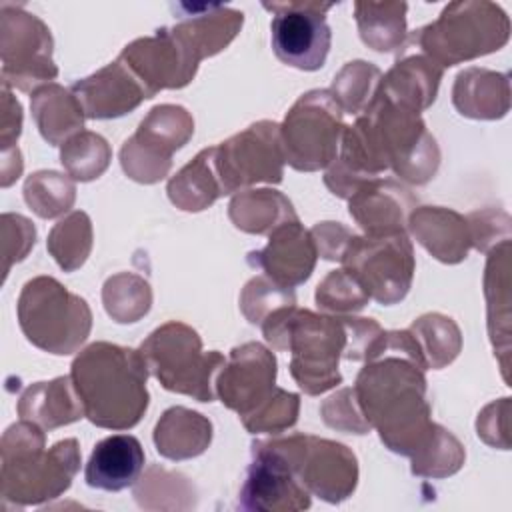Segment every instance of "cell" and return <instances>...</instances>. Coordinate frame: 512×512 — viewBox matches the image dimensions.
<instances>
[{
	"label": "cell",
	"instance_id": "obj_5",
	"mask_svg": "<svg viewBox=\"0 0 512 512\" xmlns=\"http://www.w3.org/2000/svg\"><path fill=\"white\" fill-rule=\"evenodd\" d=\"M140 354L148 372L166 390L192 396L198 402H212L216 398L214 378L226 364V358L216 350L202 352V340L190 326L166 322L142 342Z\"/></svg>",
	"mask_w": 512,
	"mask_h": 512
},
{
	"label": "cell",
	"instance_id": "obj_38",
	"mask_svg": "<svg viewBox=\"0 0 512 512\" xmlns=\"http://www.w3.org/2000/svg\"><path fill=\"white\" fill-rule=\"evenodd\" d=\"M298 406H300L298 394L276 388L274 394L258 410H254L248 418L242 420V424L252 434L256 432L278 434L296 424Z\"/></svg>",
	"mask_w": 512,
	"mask_h": 512
},
{
	"label": "cell",
	"instance_id": "obj_39",
	"mask_svg": "<svg viewBox=\"0 0 512 512\" xmlns=\"http://www.w3.org/2000/svg\"><path fill=\"white\" fill-rule=\"evenodd\" d=\"M368 294L364 288L342 268L330 272L316 290V302L320 308L334 312H354L366 306Z\"/></svg>",
	"mask_w": 512,
	"mask_h": 512
},
{
	"label": "cell",
	"instance_id": "obj_18",
	"mask_svg": "<svg viewBox=\"0 0 512 512\" xmlns=\"http://www.w3.org/2000/svg\"><path fill=\"white\" fill-rule=\"evenodd\" d=\"M86 118H118L134 110L142 100L152 98L136 72L118 56L116 62L96 74L78 80L72 88Z\"/></svg>",
	"mask_w": 512,
	"mask_h": 512
},
{
	"label": "cell",
	"instance_id": "obj_2",
	"mask_svg": "<svg viewBox=\"0 0 512 512\" xmlns=\"http://www.w3.org/2000/svg\"><path fill=\"white\" fill-rule=\"evenodd\" d=\"M70 376L84 416L100 428H132L148 408V366L140 350L94 342L76 356Z\"/></svg>",
	"mask_w": 512,
	"mask_h": 512
},
{
	"label": "cell",
	"instance_id": "obj_12",
	"mask_svg": "<svg viewBox=\"0 0 512 512\" xmlns=\"http://www.w3.org/2000/svg\"><path fill=\"white\" fill-rule=\"evenodd\" d=\"M194 134V122L182 106L162 104L150 110L138 132L124 142L120 164L138 182L154 184L172 166V152L182 148Z\"/></svg>",
	"mask_w": 512,
	"mask_h": 512
},
{
	"label": "cell",
	"instance_id": "obj_26",
	"mask_svg": "<svg viewBox=\"0 0 512 512\" xmlns=\"http://www.w3.org/2000/svg\"><path fill=\"white\" fill-rule=\"evenodd\" d=\"M32 114L40 134L52 146L82 130L86 118L72 90L58 84H46L32 92Z\"/></svg>",
	"mask_w": 512,
	"mask_h": 512
},
{
	"label": "cell",
	"instance_id": "obj_21",
	"mask_svg": "<svg viewBox=\"0 0 512 512\" xmlns=\"http://www.w3.org/2000/svg\"><path fill=\"white\" fill-rule=\"evenodd\" d=\"M144 460V448L136 436L112 434L94 446L84 470L86 484L106 492L130 488L138 482Z\"/></svg>",
	"mask_w": 512,
	"mask_h": 512
},
{
	"label": "cell",
	"instance_id": "obj_40",
	"mask_svg": "<svg viewBox=\"0 0 512 512\" xmlns=\"http://www.w3.org/2000/svg\"><path fill=\"white\" fill-rule=\"evenodd\" d=\"M320 410H322L324 422L330 428L344 430V432H354V434H366L372 428L370 422L364 418L352 388H344L338 394L330 396L322 404Z\"/></svg>",
	"mask_w": 512,
	"mask_h": 512
},
{
	"label": "cell",
	"instance_id": "obj_7",
	"mask_svg": "<svg viewBox=\"0 0 512 512\" xmlns=\"http://www.w3.org/2000/svg\"><path fill=\"white\" fill-rule=\"evenodd\" d=\"M486 2H454L444 8L440 18L414 34V40L428 58L442 66H454L494 50L508 42V18Z\"/></svg>",
	"mask_w": 512,
	"mask_h": 512
},
{
	"label": "cell",
	"instance_id": "obj_32",
	"mask_svg": "<svg viewBox=\"0 0 512 512\" xmlns=\"http://www.w3.org/2000/svg\"><path fill=\"white\" fill-rule=\"evenodd\" d=\"M412 336L418 342L424 368H442L450 364L460 350L458 326L440 314H426L410 326Z\"/></svg>",
	"mask_w": 512,
	"mask_h": 512
},
{
	"label": "cell",
	"instance_id": "obj_15",
	"mask_svg": "<svg viewBox=\"0 0 512 512\" xmlns=\"http://www.w3.org/2000/svg\"><path fill=\"white\" fill-rule=\"evenodd\" d=\"M120 58L136 72L154 96L164 88L186 86L194 78L202 54L194 42L174 26L156 30L154 36L128 44Z\"/></svg>",
	"mask_w": 512,
	"mask_h": 512
},
{
	"label": "cell",
	"instance_id": "obj_29",
	"mask_svg": "<svg viewBox=\"0 0 512 512\" xmlns=\"http://www.w3.org/2000/svg\"><path fill=\"white\" fill-rule=\"evenodd\" d=\"M228 214L236 228L250 234H270L280 224L298 218L290 200L276 190H246L232 198Z\"/></svg>",
	"mask_w": 512,
	"mask_h": 512
},
{
	"label": "cell",
	"instance_id": "obj_1",
	"mask_svg": "<svg viewBox=\"0 0 512 512\" xmlns=\"http://www.w3.org/2000/svg\"><path fill=\"white\" fill-rule=\"evenodd\" d=\"M356 402L378 430L382 442L398 454L420 458L442 426L430 420L424 370L406 356L366 362L352 388Z\"/></svg>",
	"mask_w": 512,
	"mask_h": 512
},
{
	"label": "cell",
	"instance_id": "obj_14",
	"mask_svg": "<svg viewBox=\"0 0 512 512\" xmlns=\"http://www.w3.org/2000/svg\"><path fill=\"white\" fill-rule=\"evenodd\" d=\"M58 74L52 62L50 30L34 14H8L2 8V82L36 90Z\"/></svg>",
	"mask_w": 512,
	"mask_h": 512
},
{
	"label": "cell",
	"instance_id": "obj_10",
	"mask_svg": "<svg viewBox=\"0 0 512 512\" xmlns=\"http://www.w3.org/2000/svg\"><path fill=\"white\" fill-rule=\"evenodd\" d=\"M272 444L284 454L310 494L336 504L354 492L358 462L348 446L310 434L272 438Z\"/></svg>",
	"mask_w": 512,
	"mask_h": 512
},
{
	"label": "cell",
	"instance_id": "obj_34",
	"mask_svg": "<svg viewBox=\"0 0 512 512\" xmlns=\"http://www.w3.org/2000/svg\"><path fill=\"white\" fill-rule=\"evenodd\" d=\"M74 182L54 170L32 174L24 184V200L40 218H56L74 204Z\"/></svg>",
	"mask_w": 512,
	"mask_h": 512
},
{
	"label": "cell",
	"instance_id": "obj_4",
	"mask_svg": "<svg viewBox=\"0 0 512 512\" xmlns=\"http://www.w3.org/2000/svg\"><path fill=\"white\" fill-rule=\"evenodd\" d=\"M80 466L74 438L60 440L44 452V432L22 420L2 436V496L20 506L40 504L70 488Z\"/></svg>",
	"mask_w": 512,
	"mask_h": 512
},
{
	"label": "cell",
	"instance_id": "obj_11",
	"mask_svg": "<svg viewBox=\"0 0 512 512\" xmlns=\"http://www.w3.org/2000/svg\"><path fill=\"white\" fill-rule=\"evenodd\" d=\"M284 150L276 122H256L214 146V168L224 194L256 182H282Z\"/></svg>",
	"mask_w": 512,
	"mask_h": 512
},
{
	"label": "cell",
	"instance_id": "obj_16",
	"mask_svg": "<svg viewBox=\"0 0 512 512\" xmlns=\"http://www.w3.org/2000/svg\"><path fill=\"white\" fill-rule=\"evenodd\" d=\"M244 510L292 512L310 508V492L302 486L284 454L272 440L252 444V464L240 490Z\"/></svg>",
	"mask_w": 512,
	"mask_h": 512
},
{
	"label": "cell",
	"instance_id": "obj_31",
	"mask_svg": "<svg viewBox=\"0 0 512 512\" xmlns=\"http://www.w3.org/2000/svg\"><path fill=\"white\" fill-rule=\"evenodd\" d=\"M404 12V2L384 4V14H378V6L374 2H358L356 20L362 40L378 52H390L400 48L406 34Z\"/></svg>",
	"mask_w": 512,
	"mask_h": 512
},
{
	"label": "cell",
	"instance_id": "obj_33",
	"mask_svg": "<svg viewBox=\"0 0 512 512\" xmlns=\"http://www.w3.org/2000/svg\"><path fill=\"white\" fill-rule=\"evenodd\" d=\"M92 248V226L86 212H72L68 218L60 220L50 236L48 250L66 272H72L84 264Z\"/></svg>",
	"mask_w": 512,
	"mask_h": 512
},
{
	"label": "cell",
	"instance_id": "obj_30",
	"mask_svg": "<svg viewBox=\"0 0 512 512\" xmlns=\"http://www.w3.org/2000/svg\"><path fill=\"white\" fill-rule=\"evenodd\" d=\"M188 14L178 28L194 42L202 58L220 52L242 26V12L224 6H188L182 4Z\"/></svg>",
	"mask_w": 512,
	"mask_h": 512
},
{
	"label": "cell",
	"instance_id": "obj_9",
	"mask_svg": "<svg viewBox=\"0 0 512 512\" xmlns=\"http://www.w3.org/2000/svg\"><path fill=\"white\" fill-rule=\"evenodd\" d=\"M340 262L364 288L368 298L390 306L400 302L412 284L414 254L404 234L350 236Z\"/></svg>",
	"mask_w": 512,
	"mask_h": 512
},
{
	"label": "cell",
	"instance_id": "obj_28",
	"mask_svg": "<svg viewBox=\"0 0 512 512\" xmlns=\"http://www.w3.org/2000/svg\"><path fill=\"white\" fill-rule=\"evenodd\" d=\"M220 196H224V192L214 168V146L198 152V156L168 182V198L180 210H204Z\"/></svg>",
	"mask_w": 512,
	"mask_h": 512
},
{
	"label": "cell",
	"instance_id": "obj_35",
	"mask_svg": "<svg viewBox=\"0 0 512 512\" xmlns=\"http://www.w3.org/2000/svg\"><path fill=\"white\" fill-rule=\"evenodd\" d=\"M60 162L74 180H94L106 170L110 162L108 142L100 134L78 132L62 144Z\"/></svg>",
	"mask_w": 512,
	"mask_h": 512
},
{
	"label": "cell",
	"instance_id": "obj_22",
	"mask_svg": "<svg viewBox=\"0 0 512 512\" xmlns=\"http://www.w3.org/2000/svg\"><path fill=\"white\" fill-rule=\"evenodd\" d=\"M408 226L416 240L438 260L456 264L466 258L472 244L470 224L456 214L440 206H422L410 214Z\"/></svg>",
	"mask_w": 512,
	"mask_h": 512
},
{
	"label": "cell",
	"instance_id": "obj_13",
	"mask_svg": "<svg viewBox=\"0 0 512 512\" xmlns=\"http://www.w3.org/2000/svg\"><path fill=\"white\" fill-rule=\"evenodd\" d=\"M274 12L270 24L272 50L280 62L298 70H320L326 62L332 32L324 12L332 4L276 2L264 4Z\"/></svg>",
	"mask_w": 512,
	"mask_h": 512
},
{
	"label": "cell",
	"instance_id": "obj_27",
	"mask_svg": "<svg viewBox=\"0 0 512 512\" xmlns=\"http://www.w3.org/2000/svg\"><path fill=\"white\" fill-rule=\"evenodd\" d=\"M454 106L462 116L500 118L508 112V102L490 96H508V76L490 70L468 68L456 76Z\"/></svg>",
	"mask_w": 512,
	"mask_h": 512
},
{
	"label": "cell",
	"instance_id": "obj_19",
	"mask_svg": "<svg viewBox=\"0 0 512 512\" xmlns=\"http://www.w3.org/2000/svg\"><path fill=\"white\" fill-rule=\"evenodd\" d=\"M316 256L318 248L312 234L306 232L296 218L274 228L268 246L250 252L248 262L250 266L262 268L274 284L290 290L310 278Z\"/></svg>",
	"mask_w": 512,
	"mask_h": 512
},
{
	"label": "cell",
	"instance_id": "obj_36",
	"mask_svg": "<svg viewBox=\"0 0 512 512\" xmlns=\"http://www.w3.org/2000/svg\"><path fill=\"white\" fill-rule=\"evenodd\" d=\"M380 84V70L368 62H348L332 82V96L340 104L342 112L358 114L374 98Z\"/></svg>",
	"mask_w": 512,
	"mask_h": 512
},
{
	"label": "cell",
	"instance_id": "obj_8",
	"mask_svg": "<svg viewBox=\"0 0 512 512\" xmlns=\"http://www.w3.org/2000/svg\"><path fill=\"white\" fill-rule=\"evenodd\" d=\"M344 128L342 108L330 90L302 94L280 126L284 160L300 172L330 166L336 160Z\"/></svg>",
	"mask_w": 512,
	"mask_h": 512
},
{
	"label": "cell",
	"instance_id": "obj_6",
	"mask_svg": "<svg viewBox=\"0 0 512 512\" xmlns=\"http://www.w3.org/2000/svg\"><path fill=\"white\" fill-rule=\"evenodd\" d=\"M18 322L34 346L52 354H72L90 334L92 312L84 298L68 292L58 280L38 276L20 292Z\"/></svg>",
	"mask_w": 512,
	"mask_h": 512
},
{
	"label": "cell",
	"instance_id": "obj_37",
	"mask_svg": "<svg viewBox=\"0 0 512 512\" xmlns=\"http://www.w3.org/2000/svg\"><path fill=\"white\" fill-rule=\"evenodd\" d=\"M104 306L116 322H128V304L132 306L134 318L138 320L150 308V286L134 274H118L108 278L104 284Z\"/></svg>",
	"mask_w": 512,
	"mask_h": 512
},
{
	"label": "cell",
	"instance_id": "obj_3",
	"mask_svg": "<svg viewBox=\"0 0 512 512\" xmlns=\"http://www.w3.org/2000/svg\"><path fill=\"white\" fill-rule=\"evenodd\" d=\"M266 342L290 350V372L306 394H322L342 382L340 356L348 350L346 316H318L294 304L276 308L262 320Z\"/></svg>",
	"mask_w": 512,
	"mask_h": 512
},
{
	"label": "cell",
	"instance_id": "obj_17",
	"mask_svg": "<svg viewBox=\"0 0 512 512\" xmlns=\"http://www.w3.org/2000/svg\"><path fill=\"white\" fill-rule=\"evenodd\" d=\"M276 358L258 342L232 348L230 358L216 376L214 388L222 404L244 420L276 390Z\"/></svg>",
	"mask_w": 512,
	"mask_h": 512
},
{
	"label": "cell",
	"instance_id": "obj_25",
	"mask_svg": "<svg viewBox=\"0 0 512 512\" xmlns=\"http://www.w3.org/2000/svg\"><path fill=\"white\" fill-rule=\"evenodd\" d=\"M210 440V420L182 406L166 410L154 428L156 450L170 460L194 458L208 448Z\"/></svg>",
	"mask_w": 512,
	"mask_h": 512
},
{
	"label": "cell",
	"instance_id": "obj_41",
	"mask_svg": "<svg viewBox=\"0 0 512 512\" xmlns=\"http://www.w3.org/2000/svg\"><path fill=\"white\" fill-rule=\"evenodd\" d=\"M294 304V294L288 288L274 284L270 278H252L240 298V306L248 322L262 324L266 316L264 304Z\"/></svg>",
	"mask_w": 512,
	"mask_h": 512
},
{
	"label": "cell",
	"instance_id": "obj_20",
	"mask_svg": "<svg viewBox=\"0 0 512 512\" xmlns=\"http://www.w3.org/2000/svg\"><path fill=\"white\" fill-rule=\"evenodd\" d=\"M348 202L350 216L364 228L366 236L404 234L408 214L416 204L406 188L378 178L358 186Z\"/></svg>",
	"mask_w": 512,
	"mask_h": 512
},
{
	"label": "cell",
	"instance_id": "obj_23",
	"mask_svg": "<svg viewBox=\"0 0 512 512\" xmlns=\"http://www.w3.org/2000/svg\"><path fill=\"white\" fill-rule=\"evenodd\" d=\"M18 414L22 420H30L52 430L82 418L84 406L74 388L72 376H60L52 382H38L30 386L20 396Z\"/></svg>",
	"mask_w": 512,
	"mask_h": 512
},
{
	"label": "cell",
	"instance_id": "obj_24",
	"mask_svg": "<svg viewBox=\"0 0 512 512\" xmlns=\"http://www.w3.org/2000/svg\"><path fill=\"white\" fill-rule=\"evenodd\" d=\"M440 78L442 68L428 56L420 54L396 62L380 80L378 90L388 98L420 112L434 102Z\"/></svg>",
	"mask_w": 512,
	"mask_h": 512
}]
</instances>
